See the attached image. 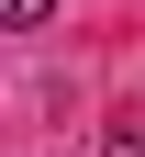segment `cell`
<instances>
[{"label": "cell", "mask_w": 145, "mask_h": 157, "mask_svg": "<svg viewBox=\"0 0 145 157\" xmlns=\"http://www.w3.org/2000/svg\"><path fill=\"white\" fill-rule=\"evenodd\" d=\"M34 23H56V0H0V34H34Z\"/></svg>", "instance_id": "1"}, {"label": "cell", "mask_w": 145, "mask_h": 157, "mask_svg": "<svg viewBox=\"0 0 145 157\" xmlns=\"http://www.w3.org/2000/svg\"><path fill=\"white\" fill-rule=\"evenodd\" d=\"M100 157H145V124H112V135H100Z\"/></svg>", "instance_id": "2"}]
</instances>
